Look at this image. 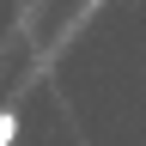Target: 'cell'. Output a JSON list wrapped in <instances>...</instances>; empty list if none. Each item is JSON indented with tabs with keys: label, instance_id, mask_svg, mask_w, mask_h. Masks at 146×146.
I'll return each instance as SVG.
<instances>
[{
	"label": "cell",
	"instance_id": "cell-1",
	"mask_svg": "<svg viewBox=\"0 0 146 146\" xmlns=\"http://www.w3.org/2000/svg\"><path fill=\"white\" fill-rule=\"evenodd\" d=\"M18 140V116H12V110H0V146H12Z\"/></svg>",
	"mask_w": 146,
	"mask_h": 146
}]
</instances>
